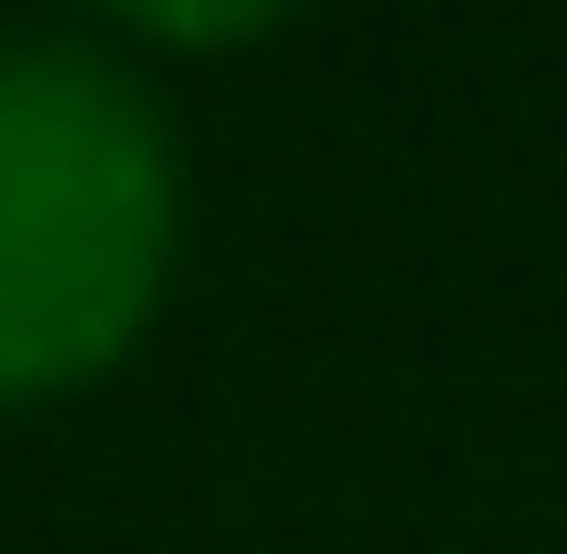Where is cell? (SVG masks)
Returning a JSON list of instances; mask_svg holds the SVG:
<instances>
[{
  "label": "cell",
  "instance_id": "cell-1",
  "mask_svg": "<svg viewBox=\"0 0 567 554\" xmlns=\"http://www.w3.org/2000/svg\"><path fill=\"white\" fill-rule=\"evenodd\" d=\"M169 145L85 49H0V398L85 374L157 290Z\"/></svg>",
  "mask_w": 567,
  "mask_h": 554
},
{
  "label": "cell",
  "instance_id": "cell-2",
  "mask_svg": "<svg viewBox=\"0 0 567 554\" xmlns=\"http://www.w3.org/2000/svg\"><path fill=\"white\" fill-rule=\"evenodd\" d=\"M121 12H145V24H254L266 0H121Z\"/></svg>",
  "mask_w": 567,
  "mask_h": 554
}]
</instances>
